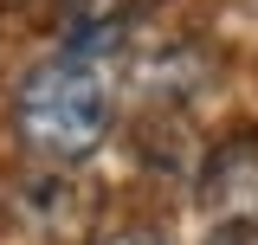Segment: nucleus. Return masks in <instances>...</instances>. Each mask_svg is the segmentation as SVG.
Segmentation results:
<instances>
[{"mask_svg":"<svg viewBox=\"0 0 258 245\" xmlns=\"http://www.w3.org/2000/svg\"><path fill=\"white\" fill-rule=\"evenodd\" d=\"M149 0H64V32H116L142 13Z\"/></svg>","mask_w":258,"mask_h":245,"instance_id":"3","label":"nucleus"},{"mask_svg":"<svg viewBox=\"0 0 258 245\" xmlns=\"http://www.w3.org/2000/svg\"><path fill=\"white\" fill-rule=\"evenodd\" d=\"M97 245H161V239L149 232V226H116V232H103Z\"/></svg>","mask_w":258,"mask_h":245,"instance_id":"4","label":"nucleus"},{"mask_svg":"<svg viewBox=\"0 0 258 245\" xmlns=\"http://www.w3.org/2000/svg\"><path fill=\"white\" fill-rule=\"evenodd\" d=\"M116 32H64L52 58L26 71V84L13 97V136L39 161H84L110 142L116 116Z\"/></svg>","mask_w":258,"mask_h":245,"instance_id":"1","label":"nucleus"},{"mask_svg":"<svg viewBox=\"0 0 258 245\" xmlns=\"http://www.w3.org/2000/svg\"><path fill=\"white\" fill-rule=\"evenodd\" d=\"M200 207L213 226H258V142H226L207 155Z\"/></svg>","mask_w":258,"mask_h":245,"instance_id":"2","label":"nucleus"}]
</instances>
